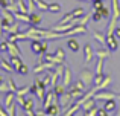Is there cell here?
<instances>
[{"label":"cell","instance_id":"1","mask_svg":"<svg viewBox=\"0 0 120 116\" xmlns=\"http://www.w3.org/2000/svg\"><path fill=\"white\" fill-rule=\"evenodd\" d=\"M94 75H96V73H93V72L87 70V69H82V70H81V73H79V80L85 84V87H87V89L94 83Z\"/></svg>","mask_w":120,"mask_h":116},{"label":"cell","instance_id":"2","mask_svg":"<svg viewBox=\"0 0 120 116\" xmlns=\"http://www.w3.org/2000/svg\"><path fill=\"white\" fill-rule=\"evenodd\" d=\"M34 83H35V86H37V93H35V96L40 99V101H44V98H46V89H47V87L44 86L43 80H40L38 76L34 80Z\"/></svg>","mask_w":120,"mask_h":116},{"label":"cell","instance_id":"3","mask_svg":"<svg viewBox=\"0 0 120 116\" xmlns=\"http://www.w3.org/2000/svg\"><path fill=\"white\" fill-rule=\"evenodd\" d=\"M96 101H108V99H117V93L109 92V90H99V92L94 95Z\"/></svg>","mask_w":120,"mask_h":116},{"label":"cell","instance_id":"4","mask_svg":"<svg viewBox=\"0 0 120 116\" xmlns=\"http://www.w3.org/2000/svg\"><path fill=\"white\" fill-rule=\"evenodd\" d=\"M58 102H59V105H61L62 110H65V108H68L70 104L73 102V98H71V95L68 92H64L62 95L58 96Z\"/></svg>","mask_w":120,"mask_h":116},{"label":"cell","instance_id":"5","mask_svg":"<svg viewBox=\"0 0 120 116\" xmlns=\"http://www.w3.org/2000/svg\"><path fill=\"white\" fill-rule=\"evenodd\" d=\"M53 63L52 61H43V63H38V64L34 67V73H41V72H47V70H52L53 69Z\"/></svg>","mask_w":120,"mask_h":116},{"label":"cell","instance_id":"6","mask_svg":"<svg viewBox=\"0 0 120 116\" xmlns=\"http://www.w3.org/2000/svg\"><path fill=\"white\" fill-rule=\"evenodd\" d=\"M71 83H73V75H71L70 67H68V66H65L64 73H62V86H64L65 89H68V87L71 86Z\"/></svg>","mask_w":120,"mask_h":116},{"label":"cell","instance_id":"7","mask_svg":"<svg viewBox=\"0 0 120 116\" xmlns=\"http://www.w3.org/2000/svg\"><path fill=\"white\" fill-rule=\"evenodd\" d=\"M93 57H94V49L91 48L90 43H87L84 46V63L85 64H90L93 61Z\"/></svg>","mask_w":120,"mask_h":116},{"label":"cell","instance_id":"8","mask_svg":"<svg viewBox=\"0 0 120 116\" xmlns=\"http://www.w3.org/2000/svg\"><path fill=\"white\" fill-rule=\"evenodd\" d=\"M56 98H58V95L55 93V90H49V92L46 93V98H44V110H47V108L50 107V104H53V102L56 101Z\"/></svg>","mask_w":120,"mask_h":116},{"label":"cell","instance_id":"9","mask_svg":"<svg viewBox=\"0 0 120 116\" xmlns=\"http://www.w3.org/2000/svg\"><path fill=\"white\" fill-rule=\"evenodd\" d=\"M106 48H108L111 52H114V51H117V49H119V40L114 37V34L106 35Z\"/></svg>","mask_w":120,"mask_h":116},{"label":"cell","instance_id":"10","mask_svg":"<svg viewBox=\"0 0 120 116\" xmlns=\"http://www.w3.org/2000/svg\"><path fill=\"white\" fill-rule=\"evenodd\" d=\"M8 52L9 55H14V57H21V51L18 48L17 41H8Z\"/></svg>","mask_w":120,"mask_h":116},{"label":"cell","instance_id":"11","mask_svg":"<svg viewBox=\"0 0 120 116\" xmlns=\"http://www.w3.org/2000/svg\"><path fill=\"white\" fill-rule=\"evenodd\" d=\"M46 113L49 116H58L61 115V105H59V102H53V104H50V107L46 110Z\"/></svg>","mask_w":120,"mask_h":116},{"label":"cell","instance_id":"12","mask_svg":"<svg viewBox=\"0 0 120 116\" xmlns=\"http://www.w3.org/2000/svg\"><path fill=\"white\" fill-rule=\"evenodd\" d=\"M93 38L96 40V41H99L102 46H106V35L103 32H100V31H96L93 29Z\"/></svg>","mask_w":120,"mask_h":116},{"label":"cell","instance_id":"13","mask_svg":"<svg viewBox=\"0 0 120 116\" xmlns=\"http://www.w3.org/2000/svg\"><path fill=\"white\" fill-rule=\"evenodd\" d=\"M94 55H96L97 58H103V60H106V58L111 57V51H109L106 46H103L102 49H97V51L94 52Z\"/></svg>","mask_w":120,"mask_h":116},{"label":"cell","instance_id":"14","mask_svg":"<svg viewBox=\"0 0 120 116\" xmlns=\"http://www.w3.org/2000/svg\"><path fill=\"white\" fill-rule=\"evenodd\" d=\"M103 108H105L109 115L114 113V112L117 110V102H116V99H108V101L105 102V107H103Z\"/></svg>","mask_w":120,"mask_h":116},{"label":"cell","instance_id":"15","mask_svg":"<svg viewBox=\"0 0 120 116\" xmlns=\"http://www.w3.org/2000/svg\"><path fill=\"white\" fill-rule=\"evenodd\" d=\"M67 48L70 49L71 52H78L81 49V44H79V41H78V40H75V38H70L67 41Z\"/></svg>","mask_w":120,"mask_h":116},{"label":"cell","instance_id":"16","mask_svg":"<svg viewBox=\"0 0 120 116\" xmlns=\"http://www.w3.org/2000/svg\"><path fill=\"white\" fill-rule=\"evenodd\" d=\"M41 11H35V12H30V24L34 26H38L41 23V15H40Z\"/></svg>","mask_w":120,"mask_h":116},{"label":"cell","instance_id":"17","mask_svg":"<svg viewBox=\"0 0 120 116\" xmlns=\"http://www.w3.org/2000/svg\"><path fill=\"white\" fill-rule=\"evenodd\" d=\"M9 63L12 64V67H14L15 72H17L18 67L23 64V61H21V57H14V55H11V58H9Z\"/></svg>","mask_w":120,"mask_h":116},{"label":"cell","instance_id":"18","mask_svg":"<svg viewBox=\"0 0 120 116\" xmlns=\"http://www.w3.org/2000/svg\"><path fill=\"white\" fill-rule=\"evenodd\" d=\"M30 49H32V52L35 55H40L41 54V41H40V40H32V43H30Z\"/></svg>","mask_w":120,"mask_h":116},{"label":"cell","instance_id":"19","mask_svg":"<svg viewBox=\"0 0 120 116\" xmlns=\"http://www.w3.org/2000/svg\"><path fill=\"white\" fill-rule=\"evenodd\" d=\"M93 107H96V98H90V99H87V101L82 104V108H84L85 112H88L90 108H93Z\"/></svg>","mask_w":120,"mask_h":116},{"label":"cell","instance_id":"20","mask_svg":"<svg viewBox=\"0 0 120 116\" xmlns=\"http://www.w3.org/2000/svg\"><path fill=\"white\" fill-rule=\"evenodd\" d=\"M34 2H35V6L38 11H49V3H46L44 0H34Z\"/></svg>","mask_w":120,"mask_h":116},{"label":"cell","instance_id":"21","mask_svg":"<svg viewBox=\"0 0 120 116\" xmlns=\"http://www.w3.org/2000/svg\"><path fill=\"white\" fill-rule=\"evenodd\" d=\"M111 83H112V78H111V76H105L102 83H100L99 86H96V87H97L99 90H105V89H108V86H109Z\"/></svg>","mask_w":120,"mask_h":116},{"label":"cell","instance_id":"22","mask_svg":"<svg viewBox=\"0 0 120 116\" xmlns=\"http://www.w3.org/2000/svg\"><path fill=\"white\" fill-rule=\"evenodd\" d=\"M0 67L2 69H5L6 72H8V73H11V72H14V67H12V64L9 61H6V60H0Z\"/></svg>","mask_w":120,"mask_h":116},{"label":"cell","instance_id":"23","mask_svg":"<svg viewBox=\"0 0 120 116\" xmlns=\"http://www.w3.org/2000/svg\"><path fill=\"white\" fill-rule=\"evenodd\" d=\"M79 108H81V105L78 104V102H75L73 105H70V107L67 108V112H64V115H65V116H71V115L76 113V112L79 110Z\"/></svg>","mask_w":120,"mask_h":116},{"label":"cell","instance_id":"24","mask_svg":"<svg viewBox=\"0 0 120 116\" xmlns=\"http://www.w3.org/2000/svg\"><path fill=\"white\" fill-rule=\"evenodd\" d=\"M49 73H50V80H52V83H50V86L52 87H55L56 84H58V78L61 76V75L58 73L56 70H49Z\"/></svg>","mask_w":120,"mask_h":116},{"label":"cell","instance_id":"25","mask_svg":"<svg viewBox=\"0 0 120 116\" xmlns=\"http://www.w3.org/2000/svg\"><path fill=\"white\" fill-rule=\"evenodd\" d=\"M17 5H18V11L20 12L29 14V8H27V5H26V0H17Z\"/></svg>","mask_w":120,"mask_h":116},{"label":"cell","instance_id":"26","mask_svg":"<svg viewBox=\"0 0 120 116\" xmlns=\"http://www.w3.org/2000/svg\"><path fill=\"white\" fill-rule=\"evenodd\" d=\"M20 32V21H15V23H12L11 26H9L8 32L6 34H18Z\"/></svg>","mask_w":120,"mask_h":116},{"label":"cell","instance_id":"27","mask_svg":"<svg viewBox=\"0 0 120 116\" xmlns=\"http://www.w3.org/2000/svg\"><path fill=\"white\" fill-rule=\"evenodd\" d=\"M103 58H97V63H96V75H102L103 73Z\"/></svg>","mask_w":120,"mask_h":116},{"label":"cell","instance_id":"28","mask_svg":"<svg viewBox=\"0 0 120 116\" xmlns=\"http://www.w3.org/2000/svg\"><path fill=\"white\" fill-rule=\"evenodd\" d=\"M91 18H93V21H94V23H99V21L103 18V17H102V12H100L99 9H94V12L91 14Z\"/></svg>","mask_w":120,"mask_h":116},{"label":"cell","instance_id":"29","mask_svg":"<svg viewBox=\"0 0 120 116\" xmlns=\"http://www.w3.org/2000/svg\"><path fill=\"white\" fill-rule=\"evenodd\" d=\"M21 107H23L24 110H34V99H32V98H27Z\"/></svg>","mask_w":120,"mask_h":116},{"label":"cell","instance_id":"30","mask_svg":"<svg viewBox=\"0 0 120 116\" xmlns=\"http://www.w3.org/2000/svg\"><path fill=\"white\" fill-rule=\"evenodd\" d=\"M62 6L59 5V3H52V5H49V11L53 12V14H56V12H61Z\"/></svg>","mask_w":120,"mask_h":116},{"label":"cell","instance_id":"31","mask_svg":"<svg viewBox=\"0 0 120 116\" xmlns=\"http://www.w3.org/2000/svg\"><path fill=\"white\" fill-rule=\"evenodd\" d=\"M6 83H8V86H9V92H17L18 87H17V84H15V81L12 80V76H9Z\"/></svg>","mask_w":120,"mask_h":116},{"label":"cell","instance_id":"32","mask_svg":"<svg viewBox=\"0 0 120 116\" xmlns=\"http://www.w3.org/2000/svg\"><path fill=\"white\" fill-rule=\"evenodd\" d=\"M90 18H91L90 14H84V15L79 18V23H78V24H81V26H87L88 21H90Z\"/></svg>","mask_w":120,"mask_h":116},{"label":"cell","instance_id":"33","mask_svg":"<svg viewBox=\"0 0 120 116\" xmlns=\"http://www.w3.org/2000/svg\"><path fill=\"white\" fill-rule=\"evenodd\" d=\"M15 108H17V107H15V102H12L11 105H8V107L5 108L6 115H8V116H15V115H17V113H15Z\"/></svg>","mask_w":120,"mask_h":116},{"label":"cell","instance_id":"34","mask_svg":"<svg viewBox=\"0 0 120 116\" xmlns=\"http://www.w3.org/2000/svg\"><path fill=\"white\" fill-rule=\"evenodd\" d=\"M71 12H73V17H78V18H81L82 15L85 14V9H84V8H81V6H79V8H75V9H73Z\"/></svg>","mask_w":120,"mask_h":116},{"label":"cell","instance_id":"35","mask_svg":"<svg viewBox=\"0 0 120 116\" xmlns=\"http://www.w3.org/2000/svg\"><path fill=\"white\" fill-rule=\"evenodd\" d=\"M17 73H18V75H27V73H29V67H27V66L23 63V64H21L20 67H18Z\"/></svg>","mask_w":120,"mask_h":116},{"label":"cell","instance_id":"36","mask_svg":"<svg viewBox=\"0 0 120 116\" xmlns=\"http://www.w3.org/2000/svg\"><path fill=\"white\" fill-rule=\"evenodd\" d=\"M47 51H49V40H44V41H41V54L40 55L47 54Z\"/></svg>","mask_w":120,"mask_h":116},{"label":"cell","instance_id":"37","mask_svg":"<svg viewBox=\"0 0 120 116\" xmlns=\"http://www.w3.org/2000/svg\"><path fill=\"white\" fill-rule=\"evenodd\" d=\"M53 90H55V93L59 96V95H62V93L65 92V87L62 86V83H61V84H56V86H55V89H53Z\"/></svg>","mask_w":120,"mask_h":116},{"label":"cell","instance_id":"38","mask_svg":"<svg viewBox=\"0 0 120 116\" xmlns=\"http://www.w3.org/2000/svg\"><path fill=\"white\" fill-rule=\"evenodd\" d=\"M99 11L102 12V17L103 18H111V11H109L108 8H105V6H103V8H100Z\"/></svg>","mask_w":120,"mask_h":116},{"label":"cell","instance_id":"39","mask_svg":"<svg viewBox=\"0 0 120 116\" xmlns=\"http://www.w3.org/2000/svg\"><path fill=\"white\" fill-rule=\"evenodd\" d=\"M29 93V87H21V89H17V92H15V95H20V96H24Z\"/></svg>","mask_w":120,"mask_h":116},{"label":"cell","instance_id":"40","mask_svg":"<svg viewBox=\"0 0 120 116\" xmlns=\"http://www.w3.org/2000/svg\"><path fill=\"white\" fill-rule=\"evenodd\" d=\"M103 6V0H93V9H100Z\"/></svg>","mask_w":120,"mask_h":116},{"label":"cell","instance_id":"41","mask_svg":"<svg viewBox=\"0 0 120 116\" xmlns=\"http://www.w3.org/2000/svg\"><path fill=\"white\" fill-rule=\"evenodd\" d=\"M103 78H105V76H103V73L102 75H94V86H99V84L100 83H102V81H103Z\"/></svg>","mask_w":120,"mask_h":116},{"label":"cell","instance_id":"42","mask_svg":"<svg viewBox=\"0 0 120 116\" xmlns=\"http://www.w3.org/2000/svg\"><path fill=\"white\" fill-rule=\"evenodd\" d=\"M97 110H99L97 107H93V108H90L88 112H84V115L85 116H96L97 115Z\"/></svg>","mask_w":120,"mask_h":116},{"label":"cell","instance_id":"43","mask_svg":"<svg viewBox=\"0 0 120 116\" xmlns=\"http://www.w3.org/2000/svg\"><path fill=\"white\" fill-rule=\"evenodd\" d=\"M55 55H56V57H59V58H62V60H65V52H64V49H62V48H58V49H56Z\"/></svg>","mask_w":120,"mask_h":116},{"label":"cell","instance_id":"44","mask_svg":"<svg viewBox=\"0 0 120 116\" xmlns=\"http://www.w3.org/2000/svg\"><path fill=\"white\" fill-rule=\"evenodd\" d=\"M0 52H8V40L0 41Z\"/></svg>","mask_w":120,"mask_h":116},{"label":"cell","instance_id":"45","mask_svg":"<svg viewBox=\"0 0 120 116\" xmlns=\"http://www.w3.org/2000/svg\"><path fill=\"white\" fill-rule=\"evenodd\" d=\"M43 83H44V86H46V87H49V86H50V83H52V80H50V73H47L46 76H44Z\"/></svg>","mask_w":120,"mask_h":116},{"label":"cell","instance_id":"46","mask_svg":"<svg viewBox=\"0 0 120 116\" xmlns=\"http://www.w3.org/2000/svg\"><path fill=\"white\" fill-rule=\"evenodd\" d=\"M8 5H9L8 0H0V8H2V9H6V8H8Z\"/></svg>","mask_w":120,"mask_h":116},{"label":"cell","instance_id":"47","mask_svg":"<svg viewBox=\"0 0 120 116\" xmlns=\"http://www.w3.org/2000/svg\"><path fill=\"white\" fill-rule=\"evenodd\" d=\"M112 34H114V37L117 40H120V28L119 26H116V29H114V32H112Z\"/></svg>","mask_w":120,"mask_h":116},{"label":"cell","instance_id":"48","mask_svg":"<svg viewBox=\"0 0 120 116\" xmlns=\"http://www.w3.org/2000/svg\"><path fill=\"white\" fill-rule=\"evenodd\" d=\"M97 115H99V116H106V115H109V113L105 110V108H99V110H97Z\"/></svg>","mask_w":120,"mask_h":116},{"label":"cell","instance_id":"49","mask_svg":"<svg viewBox=\"0 0 120 116\" xmlns=\"http://www.w3.org/2000/svg\"><path fill=\"white\" fill-rule=\"evenodd\" d=\"M29 92H30V93H34V95H35V93H37V86H35V83H34L32 86L29 87Z\"/></svg>","mask_w":120,"mask_h":116},{"label":"cell","instance_id":"50","mask_svg":"<svg viewBox=\"0 0 120 116\" xmlns=\"http://www.w3.org/2000/svg\"><path fill=\"white\" fill-rule=\"evenodd\" d=\"M24 115H27V116H34V115H37L34 110H24Z\"/></svg>","mask_w":120,"mask_h":116},{"label":"cell","instance_id":"51","mask_svg":"<svg viewBox=\"0 0 120 116\" xmlns=\"http://www.w3.org/2000/svg\"><path fill=\"white\" fill-rule=\"evenodd\" d=\"M0 116H6V110L5 107H2V104H0Z\"/></svg>","mask_w":120,"mask_h":116},{"label":"cell","instance_id":"52","mask_svg":"<svg viewBox=\"0 0 120 116\" xmlns=\"http://www.w3.org/2000/svg\"><path fill=\"white\" fill-rule=\"evenodd\" d=\"M3 83V76H2V75H0V84H2Z\"/></svg>","mask_w":120,"mask_h":116},{"label":"cell","instance_id":"53","mask_svg":"<svg viewBox=\"0 0 120 116\" xmlns=\"http://www.w3.org/2000/svg\"><path fill=\"white\" fill-rule=\"evenodd\" d=\"M117 99H120V93H117Z\"/></svg>","mask_w":120,"mask_h":116},{"label":"cell","instance_id":"54","mask_svg":"<svg viewBox=\"0 0 120 116\" xmlns=\"http://www.w3.org/2000/svg\"><path fill=\"white\" fill-rule=\"evenodd\" d=\"M117 115H119V116H120V110H119V112H117Z\"/></svg>","mask_w":120,"mask_h":116},{"label":"cell","instance_id":"55","mask_svg":"<svg viewBox=\"0 0 120 116\" xmlns=\"http://www.w3.org/2000/svg\"><path fill=\"white\" fill-rule=\"evenodd\" d=\"M0 60H2V55H0Z\"/></svg>","mask_w":120,"mask_h":116}]
</instances>
